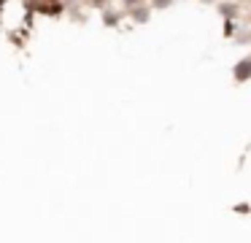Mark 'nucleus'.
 I'll return each mask as SVG.
<instances>
[{"label":"nucleus","instance_id":"obj_1","mask_svg":"<svg viewBox=\"0 0 251 243\" xmlns=\"http://www.w3.org/2000/svg\"><path fill=\"white\" fill-rule=\"evenodd\" d=\"M246 73H249V59H243V62L235 68V76H238V81H246Z\"/></svg>","mask_w":251,"mask_h":243}]
</instances>
